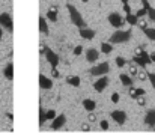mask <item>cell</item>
Segmentation results:
<instances>
[{"label":"cell","mask_w":155,"mask_h":137,"mask_svg":"<svg viewBox=\"0 0 155 137\" xmlns=\"http://www.w3.org/2000/svg\"><path fill=\"white\" fill-rule=\"evenodd\" d=\"M66 9H68V12H70V18H71V21L77 26V27H79V29L86 27V21L81 18V14L77 11V8H75V6H72V5L68 3V5H66Z\"/></svg>","instance_id":"cell-1"},{"label":"cell","mask_w":155,"mask_h":137,"mask_svg":"<svg viewBox=\"0 0 155 137\" xmlns=\"http://www.w3.org/2000/svg\"><path fill=\"white\" fill-rule=\"evenodd\" d=\"M130 38H131V30H116L110 36V42L111 44H124V42L130 41Z\"/></svg>","instance_id":"cell-2"},{"label":"cell","mask_w":155,"mask_h":137,"mask_svg":"<svg viewBox=\"0 0 155 137\" xmlns=\"http://www.w3.org/2000/svg\"><path fill=\"white\" fill-rule=\"evenodd\" d=\"M108 71H110V65L107 62H102L99 65H95V66H92L89 70V72L92 75H106Z\"/></svg>","instance_id":"cell-3"},{"label":"cell","mask_w":155,"mask_h":137,"mask_svg":"<svg viewBox=\"0 0 155 137\" xmlns=\"http://www.w3.org/2000/svg\"><path fill=\"white\" fill-rule=\"evenodd\" d=\"M131 61H133V62H134L136 65L142 66V68H145L146 65H149V63L152 62V61H151V57H149V54L146 53L145 50L142 51V54H140V56H136V54H134V57L131 59Z\"/></svg>","instance_id":"cell-4"},{"label":"cell","mask_w":155,"mask_h":137,"mask_svg":"<svg viewBox=\"0 0 155 137\" xmlns=\"http://www.w3.org/2000/svg\"><path fill=\"white\" fill-rule=\"evenodd\" d=\"M108 23L113 26V27H116V29H119V27H122L124 26V18L120 17L117 12H111L110 15H108Z\"/></svg>","instance_id":"cell-5"},{"label":"cell","mask_w":155,"mask_h":137,"mask_svg":"<svg viewBox=\"0 0 155 137\" xmlns=\"http://www.w3.org/2000/svg\"><path fill=\"white\" fill-rule=\"evenodd\" d=\"M45 57H47L48 63L51 65V68H57V65H59V56H57V53H54L51 48L47 47V50H45Z\"/></svg>","instance_id":"cell-6"},{"label":"cell","mask_w":155,"mask_h":137,"mask_svg":"<svg viewBox=\"0 0 155 137\" xmlns=\"http://www.w3.org/2000/svg\"><path fill=\"white\" fill-rule=\"evenodd\" d=\"M110 118L113 119V121L119 125H124L125 121H127V113L122 112V110H113V112L110 113Z\"/></svg>","instance_id":"cell-7"},{"label":"cell","mask_w":155,"mask_h":137,"mask_svg":"<svg viewBox=\"0 0 155 137\" xmlns=\"http://www.w3.org/2000/svg\"><path fill=\"white\" fill-rule=\"evenodd\" d=\"M0 24H2L5 29H8L9 32L14 30V26H12V17L8 14V12L0 14Z\"/></svg>","instance_id":"cell-8"},{"label":"cell","mask_w":155,"mask_h":137,"mask_svg":"<svg viewBox=\"0 0 155 137\" xmlns=\"http://www.w3.org/2000/svg\"><path fill=\"white\" fill-rule=\"evenodd\" d=\"M107 86H108V77L107 75H101V79L93 83V89L97 92H102Z\"/></svg>","instance_id":"cell-9"},{"label":"cell","mask_w":155,"mask_h":137,"mask_svg":"<svg viewBox=\"0 0 155 137\" xmlns=\"http://www.w3.org/2000/svg\"><path fill=\"white\" fill-rule=\"evenodd\" d=\"M65 122H66V116L65 115H59V116H56L53 119V122H51V128H53V130H60V128L65 125Z\"/></svg>","instance_id":"cell-10"},{"label":"cell","mask_w":155,"mask_h":137,"mask_svg":"<svg viewBox=\"0 0 155 137\" xmlns=\"http://www.w3.org/2000/svg\"><path fill=\"white\" fill-rule=\"evenodd\" d=\"M98 57H99V51L97 48H89L88 51H86V61L93 63L95 61H98Z\"/></svg>","instance_id":"cell-11"},{"label":"cell","mask_w":155,"mask_h":137,"mask_svg":"<svg viewBox=\"0 0 155 137\" xmlns=\"http://www.w3.org/2000/svg\"><path fill=\"white\" fill-rule=\"evenodd\" d=\"M145 124L148 127H155V110L151 108L145 115Z\"/></svg>","instance_id":"cell-12"},{"label":"cell","mask_w":155,"mask_h":137,"mask_svg":"<svg viewBox=\"0 0 155 137\" xmlns=\"http://www.w3.org/2000/svg\"><path fill=\"white\" fill-rule=\"evenodd\" d=\"M39 86L42 88V89H51V88H53V81H51L50 79H48V77H45L44 74H41L39 75Z\"/></svg>","instance_id":"cell-13"},{"label":"cell","mask_w":155,"mask_h":137,"mask_svg":"<svg viewBox=\"0 0 155 137\" xmlns=\"http://www.w3.org/2000/svg\"><path fill=\"white\" fill-rule=\"evenodd\" d=\"M145 93H146V90L143 88H133V86H130V98H133V99H136L137 97L145 95Z\"/></svg>","instance_id":"cell-14"},{"label":"cell","mask_w":155,"mask_h":137,"mask_svg":"<svg viewBox=\"0 0 155 137\" xmlns=\"http://www.w3.org/2000/svg\"><path fill=\"white\" fill-rule=\"evenodd\" d=\"M80 36L84 38V39H93V38H95V30L83 27V29H80Z\"/></svg>","instance_id":"cell-15"},{"label":"cell","mask_w":155,"mask_h":137,"mask_svg":"<svg viewBox=\"0 0 155 137\" xmlns=\"http://www.w3.org/2000/svg\"><path fill=\"white\" fill-rule=\"evenodd\" d=\"M66 83L71 84V86H74V88H79L81 84V80H80L79 75H68L66 77Z\"/></svg>","instance_id":"cell-16"},{"label":"cell","mask_w":155,"mask_h":137,"mask_svg":"<svg viewBox=\"0 0 155 137\" xmlns=\"http://www.w3.org/2000/svg\"><path fill=\"white\" fill-rule=\"evenodd\" d=\"M83 107L88 110V112H93L95 107H97V102L93 101V99H90V98H84L83 99Z\"/></svg>","instance_id":"cell-17"},{"label":"cell","mask_w":155,"mask_h":137,"mask_svg":"<svg viewBox=\"0 0 155 137\" xmlns=\"http://www.w3.org/2000/svg\"><path fill=\"white\" fill-rule=\"evenodd\" d=\"M47 18H48L51 23H56V21H57V8H56V6L50 8V9L47 11Z\"/></svg>","instance_id":"cell-18"},{"label":"cell","mask_w":155,"mask_h":137,"mask_svg":"<svg viewBox=\"0 0 155 137\" xmlns=\"http://www.w3.org/2000/svg\"><path fill=\"white\" fill-rule=\"evenodd\" d=\"M3 74H5V77H6L8 80H12L14 79V65L12 63H8L5 66V70H3Z\"/></svg>","instance_id":"cell-19"},{"label":"cell","mask_w":155,"mask_h":137,"mask_svg":"<svg viewBox=\"0 0 155 137\" xmlns=\"http://www.w3.org/2000/svg\"><path fill=\"white\" fill-rule=\"evenodd\" d=\"M39 32L44 33V35H48V24L44 17H39Z\"/></svg>","instance_id":"cell-20"},{"label":"cell","mask_w":155,"mask_h":137,"mask_svg":"<svg viewBox=\"0 0 155 137\" xmlns=\"http://www.w3.org/2000/svg\"><path fill=\"white\" fill-rule=\"evenodd\" d=\"M119 79H120V81H122L124 86H128V88L133 86V80H131V77L128 75V74H120Z\"/></svg>","instance_id":"cell-21"},{"label":"cell","mask_w":155,"mask_h":137,"mask_svg":"<svg viewBox=\"0 0 155 137\" xmlns=\"http://www.w3.org/2000/svg\"><path fill=\"white\" fill-rule=\"evenodd\" d=\"M101 51H102V53H106V54H108V53L113 51V47H111L110 42H102V44H101Z\"/></svg>","instance_id":"cell-22"},{"label":"cell","mask_w":155,"mask_h":137,"mask_svg":"<svg viewBox=\"0 0 155 137\" xmlns=\"http://www.w3.org/2000/svg\"><path fill=\"white\" fill-rule=\"evenodd\" d=\"M127 23H130L131 26H137L139 18L136 17V14H127Z\"/></svg>","instance_id":"cell-23"},{"label":"cell","mask_w":155,"mask_h":137,"mask_svg":"<svg viewBox=\"0 0 155 137\" xmlns=\"http://www.w3.org/2000/svg\"><path fill=\"white\" fill-rule=\"evenodd\" d=\"M143 33L146 36H148L151 41H155V29H151V27H146L143 29Z\"/></svg>","instance_id":"cell-24"},{"label":"cell","mask_w":155,"mask_h":137,"mask_svg":"<svg viewBox=\"0 0 155 137\" xmlns=\"http://www.w3.org/2000/svg\"><path fill=\"white\" fill-rule=\"evenodd\" d=\"M115 62H116V65H117L119 68H124V66L127 65V61H125L122 56H117V57L115 59Z\"/></svg>","instance_id":"cell-25"},{"label":"cell","mask_w":155,"mask_h":137,"mask_svg":"<svg viewBox=\"0 0 155 137\" xmlns=\"http://www.w3.org/2000/svg\"><path fill=\"white\" fill-rule=\"evenodd\" d=\"M44 122H45V112H44V108H42V107H39V125L42 127Z\"/></svg>","instance_id":"cell-26"},{"label":"cell","mask_w":155,"mask_h":137,"mask_svg":"<svg viewBox=\"0 0 155 137\" xmlns=\"http://www.w3.org/2000/svg\"><path fill=\"white\" fill-rule=\"evenodd\" d=\"M137 79H139V80H142V81H145L146 79H148V71H139V72H137Z\"/></svg>","instance_id":"cell-27"},{"label":"cell","mask_w":155,"mask_h":137,"mask_svg":"<svg viewBox=\"0 0 155 137\" xmlns=\"http://www.w3.org/2000/svg\"><path fill=\"white\" fill-rule=\"evenodd\" d=\"M54 118H56V112H54V110H48V112L45 113V121H53Z\"/></svg>","instance_id":"cell-28"},{"label":"cell","mask_w":155,"mask_h":137,"mask_svg":"<svg viewBox=\"0 0 155 137\" xmlns=\"http://www.w3.org/2000/svg\"><path fill=\"white\" fill-rule=\"evenodd\" d=\"M148 17L151 21H155V8H148Z\"/></svg>","instance_id":"cell-29"},{"label":"cell","mask_w":155,"mask_h":137,"mask_svg":"<svg viewBox=\"0 0 155 137\" xmlns=\"http://www.w3.org/2000/svg\"><path fill=\"white\" fill-rule=\"evenodd\" d=\"M146 14H148V9H145V8H140V9L136 12V17H137V18H142V17H145Z\"/></svg>","instance_id":"cell-30"},{"label":"cell","mask_w":155,"mask_h":137,"mask_svg":"<svg viewBox=\"0 0 155 137\" xmlns=\"http://www.w3.org/2000/svg\"><path fill=\"white\" fill-rule=\"evenodd\" d=\"M136 101H137V104H139V106H146V98H145V95H142V97H137L136 98Z\"/></svg>","instance_id":"cell-31"},{"label":"cell","mask_w":155,"mask_h":137,"mask_svg":"<svg viewBox=\"0 0 155 137\" xmlns=\"http://www.w3.org/2000/svg\"><path fill=\"white\" fill-rule=\"evenodd\" d=\"M148 79H149L151 84H152V88L155 89V72H148Z\"/></svg>","instance_id":"cell-32"},{"label":"cell","mask_w":155,"mask_h":137,"mask_svg":"<svg viewBox=\"0 0 155 137\" xmlns=\"http://www.w3.org/2000/svg\"><path fill=\"white\" fill-rule=\"evenodd\" d=\"M81 53H83V47H81V45H77V47L74 48V54H75V56H80Z\"/></svg>","instance_id":"cell-33"},{"label":"cell","mask_w":155,"mask_h":137,"mask_svg":"<svg viewBox=\"0 0 155 137\" xmlns=\"http://www.w3.org/2000/svg\"><path fill=\"white\" fill-rule=\"evenodd\" d=\"M139 70L136 68V65H130V75H137Z\"/></svg>","instance_id":"cell-34"},{"label":"cell","mask_w":155,"mask_h":137,"mask_svg":"<svg viewBox=\"0 0 155 137\" xmlns=\"http://www.w3.org/2000/svg\"><path fill=\"white\" fill-rule=\"evenodd\" d=\"M51 75L56 77V79H59V77H60V72L57 71V68H51Z\"/></svg>","instance_id":"cell-35"},{"label":"cell","mask_w":155,"mask_h":137,"mask_svg":"<svg viewBox=\"0 0 155 137\" xmlns=\"http://www.w3.org/2000/svg\"><path fill=\"white\" fill-rule=\"evenodd\" d=\"M101 130H108V122L106 121V119L101 121Z\"/></svg>","instance_id":"cell-36"},{"label":"cell","mask_w":155,"mask_h":137,"mask_svg":"<svg viewBox=\"0 0 155 137\" xmlns=\"http://www.w3.org/2000/svg\"><path fill=\"white\" fill-rule=\"evenodd\" d=\"M81 130H83V131H90V125H89L88 122L81 124Z\"/></svg>","instance_id":"cell-37"},{"label":"cell","mask_w":155,"mask_h":137,"mask_svg":"<svg viewBox=\"0 0 155 137\" xmlns=\"http://www.w3.org/2000/svg\"><path fill=\"white\" fill-rule=\"evenodd\" d=\"M111 101H113V102H119V93L117 92H115L113 95H111Z\"/></svg>","instance_id":"cell-38"},{"label":"cell","mask_w":155,"mask_h":137,"mask_svg":"<svg viewBox=\"0 0 155 137\" xmlns=\"http://www.w3.org/2000/svg\"><path fill=\"white\" fill-rule=\"evenodd\" d=\"M88 121H89V122H95V121H97V118H95V115H92V112H89V116H88Z\"/></svg>","instance_id":"cell-39"},{"label":"cell","mask_w":155,"mask_h":137,"mask_svg":"<svg viewBox=\"0 0 155 137\" xmlns=\"http://www.w3.org/2000/svg\"><path fill=\"white\" fill-rule=\"evenodd\" d=\"M124 11H125L127 14H131V6L128 5V3H125V5H124Z\"/></svg>","instance_id":"cell-40"},{"label":"cell","mask_w":155,"mask_h":137,"mask_svg":"<svg viewBox=\"0 0 155 137\" xmlns=\"http://www.w3.org/2000/svg\"><path fill=\"white\" fill-rule=\"evenodd\" d=\"M146 24H148V23H146V21H143V20H142V21H139V23H137V26H140V27H142V30H143V29H146V27H148V26H146Z\"/></svg>","instance_id":"cell-41"},{"label":"cell","mask_w":155,"mask_h":137,"mask_svg":"<svg viewBox=\"0 0 155 137\" xmlns=\"http://www.w3.org/2000/svg\"><path fill=\"white\" fill-rule=\"evenodd\" d=\"M45 50H47V47H45L44 44H41V45H39V53H41V54H44V53H45Z\"/></svg>","instance_id":"cell-42"},{"label":"cell","mask_w":155,"mask_h":137,"mask_svg":"<svg viewBox=\"0 0 155 137\" xmlns=\"http://www.w3.org/2000/svg\"><path fill=\"white\" fill-rule=\"evenodd\" d=\"M142 3H143L145 9H148V8H149V0H142Z\"/></svg>","instance_id":"cell-43"},{"label":"cell","mask_w":155,"mask_h":137,"mask_svg":"<svg viewBox=\"0 0 155 137\" xmlns=\"http://www.w3.org/2000/svg\"><path fill=\"white\" fill-rule=\"evenodd\" d=\"M142 51H143L142 47H137V48H136V56H140V54H142Z\"/></svg>","instance_id":"cell-44"},{"label":"cell","mask_w":155,"mask_h":137,"mask_svg":"<svg viewBox=\"0 0 155 137\" xmlns=\"http://www.w3.org/2000/svg\"><path fill=\"white\" fill-rule=\"evenodd\" d=\"M149 57H151V61H152V62H155V53H152V54H149Z\"/></svg>","instance_id":"cell-45"},{"label":"cell","mask_w":155,"mask_h":137,"mask_svg":"<svg viewBox=\"0 0 155 137\" xmlns=\"http://www.w3.org/2000/svg\"><path fill=\"white\" fill-rule=\"evenodd\" d=\"M2 36H3V32H2V27H0V41H2Z\"/></svg>","instance_id":"cell-46"},{"label":"cell","mask_w":155,"mask_h":137,"mask_svg":"<svg viewBox=\"0 0 155 137\" xmlns=\"http://www.w3.org/2000/svg\"><path fill=\"white\" fill-rule=\"evenodd\" d=\"M128 2H130V0H122V3L125 5V3H128Z\"/></svg>","instance_id":"cell-47"},{"label":"cell","mask_w":155,"mask_h":137,"mask_svg":"<svg viewBox=\"0 0 155 137\" xmlns=\"http://www.w3.org/2000/svg\"><path fill=\"white\" fill-rule=\"evenodd\" d=\"M81 2H84V3H86V2H89V0H81Z\"/></svg>","instance_id":"cell-48"}]
</instances>
